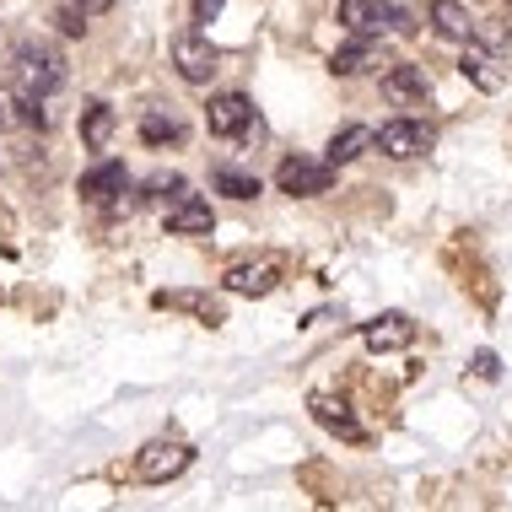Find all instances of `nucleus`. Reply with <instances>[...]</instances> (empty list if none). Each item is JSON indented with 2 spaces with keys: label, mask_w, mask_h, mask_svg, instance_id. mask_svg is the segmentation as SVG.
Listing matches in <instances>:
<instances>
[{
  "label": "nucleus",
  "mask_w": 512,
  "mask_h": 512,
  "mask_svg": "<svg viewBox=\"0 0 512 512\" xmlns=\"http://www.w3.org/2000/svg\"><path fill=\"white\" fill-rule=\"evenodd\" d=\"M11 76L27 98H49L71 81V65H65V49L49 44V38H22L17 54H11Z\"/></svg>",
  "instance_id": "nucleus-1"
},
{
  "label": "nucleus",
  "mask_w": 512,
  "mask_h": 512,
  "mask_svg": "<svg viewBox=\"0 0 512 512\" xmlns=\"http://www.w3.org/2000/svg\"><path fill=\"white\" fill-rule=\"evenodd\" d=\"M189 464H195V448L178 442V437H157L135 453V475H141L146 486H168V480H178Z\"/></svg>",
  "instance_id": "nucleus-2"
},
{
  "label": "nucleus",
  "mask_w": 512,
  "mask_h": 512,
  "mask_svg": "<svg viewBox=\"0 0 512 512\" xmlns=\"http://www.w3.org/2000/svg\"><path fill=\"white\" fill-rule=\"evenodd\" d=\"M432 141H437L432 124H421V119H389L383 130H372V146L394 162H410V157H421V151H432Z\"/></svg>",
  "instance_id": "nucleus-3"
},
{
  "label": "nucleus",
  "mask_w": 512,
  "mask_h": 512,
  "mask_svg": "<svg viewBox=\"0 0 512 512\" xmlns=\"http://www.w3.org/2000/svg\"><path fill=\"white\" fill-rule=\"evenodd\" d=\"M173 65H178V76H184L189 87H205V81L221 71V54L211 49V38L184 33V38H173Z\"/></svg>",
  "instance_id": "nucleus-4"
},
{
  "label": "nucleus",
  "mask_w": 512,
  "mask_h": 512,
  "mask_svg": "<svg viewBox=\"0 0 512 512\" xmlns=\"http://www.w3.org/2000/svg\"><path fill=\"white\" fill-rule=\"evenodd\" d=\"M335 168L329 162H313V157H286L281 168H275V184H281V195H324Z\"/></svg>",
  "instance_id": "nucleus-5"
},
{
  "label": "nucleus",
  "mask_w": 512,
  "mask_h": 512,
  "mask_svg": "<svg viewBox=\"0 0 512 512\" xmlns=\"http://www.w3.org/2000/svg\"><path fill=\"white\" fill-rule=\"evenodd\" d=\"M459 71L475 81L480 92H502V87H507V65H502V54L486 49V44H475V38H469L464 54H459Z\"/></svg>",
  "instance_id": "nucleus-6"
},
{
  "label": "nucleus",
  "mask_w": 512,
  "mask_h": 512,
  "mask_svg": "<svg viewBox=\"0 0 512 512\" xmlns=\"http://www.w3.org/2000/svg\"><path fill=\"white\" fill-rule=\"evenodd\" d=\"M205 124H211V135H243L248 124H254V103L243 98V92H216L211 108H205Z\"/></svg>",
  "instance_id": "nucleus-7"
},
{
  "label": "nucleus",
  "mask_w": 512,
  "mask_h": 512,
  "mask_svg": "<svg viewBox=\"0 0 512 512\" xmlns=\"http://www.w3.org/2000/svg\"><path fill=\"white\" fill-rule=\"evenodd\" d=\"M383 98L394 108H421L432 98V81H426L421 65H394V71H383Z\"/></svg>",
  "instance_id": "nucleus-8"
},
{
  "label": "nucleus",
  "mask_w": 512,
  "mask_h": 512,
  "mask_svg": "<svg viewBox=\"0 0 512 512\" xmlns=\"http://www.w3.org/2000/svg\"><path fill=\"white\" fill-rule=\"evenodd\" d=\"M221 281H227V292H238V297H265V292L281 286V265H275V259H254V265H232Z\"/></svg>",
  "instance_id": "nucleus-9"
},
{
  "label": "nucleus",
  "mask_w": 512,
  "mask_h": 512,
  "mask_svg": "<svg viewBox=\"0 0 512 512\" xmlns=\"http://www.w3.org/2000/svg\"><path fill=\"white\" fill-rule=\"evenodd\" d=\"M362 340H367V351H405L415 340V324L405 313H383V318H372V324H362Z\"/></svg>",
  "instance_id": "nucleus-10"
},
{
  "label": "nucleus",
  "mask_w": 512,
  "mask_h": 512,
  "mask_svg": "<svg viewBox=\"0 0 512 512\" xmlns=\"http://www.w3.org/2000/svg\"><path fill=\"white\" fill-rule=\"evenodd\" d=\"M124 189H130L124 162H98L92 173H81V200H92V205H108L114 195H124Z\"/></svg>",
  "instance_id": "nucleus-11"
},
{
  "label": "nucleus",
  "mask_w": 512,
  "mask_h": 512,
  "mask_svg": "<svg viewBox=\"0 0 512 512\" xmlns=\"http://www.w3.org/2000/svg\"><path fill=\"white\" fill-rule=\"evenodd\" d=\"M389 0H340V22L351 38H372L383 22H389Z\"/></svg>",
  "instance_id": "nucleus-12"
},
{
  "label": "nucleus",
  "mask_w": 512,
  "mask_h": 512,
  "mask_svg": "<svg viewBox=\"0 0 512 512\" xmlns=\"http://www.w3.org/2000/svg\"><path fill=\"white\" fill-rule=\"evenodd\" d=\"M216 227V216H211V205L195 200V195H178L168 205V232H178V238H200V232H211Z\"/></svg>",
  "instance_id": "nucleus-13"
},
{
  "label": "nucleus",
  "mask_w": 512,
  "mask_h": 512,
  "mask_svg": "<svg viewBox=\"0 0 512 512\" xmlns=\"http://www.w3.org/2000/svg\"><path fill=\"white\" fill-rule=\"evenodd\" d=\"M432 27L448 44H469V38H475V17H469L464 0H432Z\"/></svg>",
  "instance_id": "nucleus-14"
},
{
  "label": "nucleus",
  "mask_w": 512,
  "mask_h": 512,
  "mask_svg": "<svg viewBox=\"0 0 512 512\" xmlns=\"http://www.w3.org/2000/svg\"><path fill=\"white\" fill-rule=\"evenodd\" d=\"M108 141H114V108H108V103H87V108H81V146L103 151Z\"/></svg>",
  "instance_id": "nucleus-15"
},
{
  "label": "nucleus",
  "mask_w": 512,
  "mask_h": 512,
  "mask_svg": "<svg viewBox=\"0 0 512 512\" xmlns=\"http://www.w3.org/2000/svg\"><path fill=\"white\" fill-rule=\"evenodd\" d=\"M372 65H378V44H372V38H356V44L335 49L329 71H335V76H362V71H372Z\"/></svg>",
  "instance_id": "nucleus-16"
},
{
  "label": "nucleus",
  "mask_w": 512,
  "mask_h": 512,
  "mask_svg": "<svg viewBox=\"0 0 512 512\" xmlns=\"http://www.w3.org/2000/svg\"><path fill=\"white\" fill-rule=\"evenodd\" d=\"M367 146H372V130H362V124H345L335 141H329V157L324 162H329V168H345V162H356Z\"/></svg>",
  "instance_id": "nucleus-17"
},
{
  "label": "nucleus",
  "mask_w": 512,
  "mask_h": 512,
  "mask_svg": "<svg viewBox=\"0 0 512 512\" xmlns=\"http://www.w3.org/2000/svg\"><path fill=\"white\" fill-rule=\"evenodd\" d=\"M313 415H318V421L329 426V432H340V437H351V442L362 437V426L351 421V410H345L340 399H324V394H318V399H313Z\"/></svg>",
  "instance_id": "nucleus-18"
},
{
  "label": "nucleus",
  "mask_w": 512,
  "mask_h": 512,
  "mask_svg": "<svg viewBox=\"0 0 512 512\" xmlns=\"http://www.w3.org/2000/svg\"><path fill=\"white\" fill-rule=\"evenodd\" d=\"M27 108L33 98L22 87H0V130H27Z\"/></svg>",
  "instance_id": "nucleus-19"
},
{
  "label": "nucleus",
  "mask_w": 512,
  "mask_h": 512,
  "mask_svg": "<svg viewBox=\"0 0 512 512\" xmlns=\"http://www.w3.org/2000/svg\"><path fill=\"white\" fill-rule=\"evenodd\" d=\"M211 184L221 189V195H232V200H254L259 195V178L254 173H238V168H216Z\"/></svg>",
  "instance_id": "nucleus-20"
},
{
  "label": "nucleus",
  "mask_w": 512,
  "mask_h": 512,
  "mask_svg": "<svg viewBox=\"0 0 512 512\" xmlns=\"http://www.w3.org/2000/svg\"><path fill=\"white\" fill-rule=\"evenodd\" d=\"M141 141H151V146L184 141V124H178V119H162V114H146V119H141Z\"/></svg>",
  "instance_id": "nucleus-21"
},
{
  "label": "nucleus",
  "mask_w": 512,
  "mask_h": 512,
  "mask_svg": "<svg viewBox=\"0 0 512 512\" xmlns=\"http://www.w3.org/2000/svg\"><path fill=\"white\" fill-rule=\"evenodd\" d=\"M221 6H227V0H195V22H216Z\"/></svg>",
  "instance_id": "nucleus-22"
},
{
  "label": "nucleus",
  "mask_w": 512,
  "mask_h": 512,
  "mask_svg": "<svg viewBox=\"0 0 512 512\" xmlns=\"http://www.w3.org/2000/svg\"><path fill=\"white\" fill-rule=\"evenodd\" d=\"M71 6H81V17H103V11H114V0H71Z\"/></svg>",
  "instance_id": "nucleus-23"
},
{
  "label": "nucleus",
  "mask_w": 512,
  "mask_h": 512,
  "mask_svg": "<svg viewBox=\"0 0 512 512\" xmlns=\"http://www.w3.org/2000/svg\"><path fill=\"white\" fill-rule=\"evenodd\" d=\"M475 372H480V378H496V356L480 351V356H475Z\"/></svg>",
  "instance_id": "nucleus-24"
}]
</instances>
